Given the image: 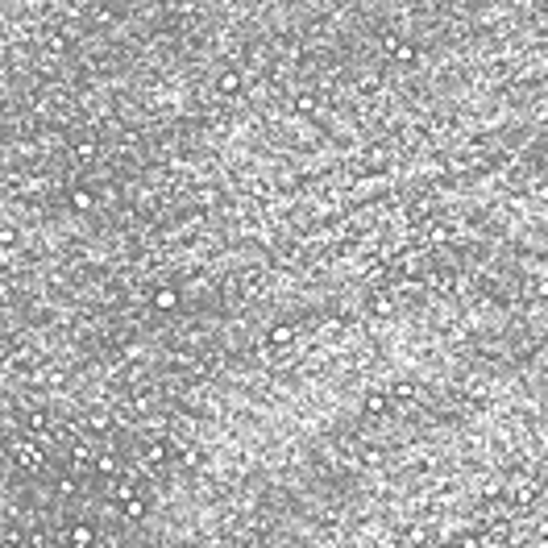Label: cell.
<instances>
[{"label": "cell", "instance_id": "277c9868", "mask_svg": "<svg viewBox=\"0 0 548 548\" xmlns=\"http://www.w3.org/2000/svg\"><path fill=\"white\" fill-rule=\"evenodd\" d=\"M291 341V328H274V345H287Z\"/></svg>", "mask_w": 548, "mask_h": 548}, {"label": "cell", "instance_id": "6da1fadb", "mask_svg": "<svg viewBox=\"0 0 548 548\" xmlns=\"http://www.w3.org/2000/svg\"><path fill=\"white\" fill-rule=\"evenodd\" d=\"M536 498V482H519L515 486V503H532Z\"/></svg>", "mask_w": 548, "mask_h": 548}, {"label": "cell", "instance_id": "3957f363", "mask_svg": "<svg viewBox=\"0 0 548 548\" xmlns=\"http://www.w3.org/2000/svg\"><path fill=\"white\" fill-rule=\"evenodd\" d=\"M366 407H370V411H374V415H378V411H382V407H387V399H382V394H370V403H366Z\"/></svg>", "mask_w": 548, "mask_h": 548}, {"label": "cell", "instance_id": "7a4b0ae2", "mask_svg": "<svg viewBox=\"0 0 548 548\" xmlns=\"http://www.w3.org/2000/svg\"><path fill=\"white\" fill-rule=\"evenodd\" d=\"M370 308H374V312H391V295H382V291H378V295L370 299Z\"/></svg>", "mask_w": 548, "mask_h": 548}]
</instances>
